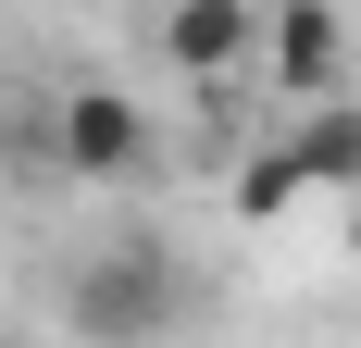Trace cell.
Segmentation results:
<instances>
[{
  "instance_id": "6da1fadb",
  "label": "cell",
  "mask_w": 361,
  "mask_h": 348,
  "mask_svg": "<svg viewBox=\"0 0 361 348\" xmlns=\"http://www.w3.org/2000/svg\"><path fill=\"white\" fill-rule=\"evenodd\" d=\"M299 199H361V100H312V112H287L274 149H250L237 224H287Z\"/></svg>"
},
{
  "instance_id": "7a4b0ae2",
  "label": "cell",
  "mask_w": 361,
  "mask_h": 348,
  "mask_svg": "<svg viewBox=\"0 0 361 348\" xmlns=\"http://www.w3.org/2000/svg\"><path fill=\"white\" fill-rule=\"evenodd\" d=\"M37 162L75 174V187H137V174L162 162V125H149L137 87H112V75H63V100H50V125H37Z\"/></svg>"
},
{
  "instance_id": "3957f363",
  "label": "cell",
  "mask_w": 361,
  "mask_h": 348,
  "mask_svg": "<svg viewBox=\"0 0 361 348\" xmlns=\"http://www.w3.org/2000/svg\"><path fill=\"white\" fill-rule=\"evenodd\" d=\"M63 323H75V348H162L187 323V274L162 249H100L63 274Z\"/></svg>"
},
{
  "instance_id": "277c9868",
  "label": "cell",
  "mask_w": 361,
  "mask_h": 348,
  "mask_svg": "<svg viewBox=\"0 0 361 348\" xmlns=\"http://www.w3.org/2000/svg\"><path fill=\"white\" fill-rule=\"evenodd\" d=\"M250 75H262L287 112L349 100V13H336V0H262V50H250Z\"/></svg>"
},
{
  "instance_id": "5b68a950",
  "label": "cell",
  "mask_w": 361,
  "mask_h": 348,
  "mask_svg": "<svg viewBox=\"0 0 361 348\" xmlns=\"http://www.w3.org/2000/svg\"><path fill=\"white\" fill-rule=\"evenodd\" d=\"M250 50H262V0H162V63L175 75H250Z\"/></svg>"
},
{
  "instance_id": "8992f818",
  "label": "cell",
  "mask_w": 361,
  "mask_h": 348,
  "mask_svg": "<svg viewBox=\"0 0 361 348\" xmlns=\"http://www.w3.org/2000/svg\"><path fill=\"white\" fill-rule=\"evenodd\" d=\"M13 162H37V112L0 87V174H13Z\"/></svg>"
},
{
  "instance_id": "52a82bcc",
  "label": "cell",
  "mask_w": 361,
  "mask_h": 348,
  "mask_svg": "<svg viewBox=\"0 0 361 348\" xmlns=\"http://www.w3.org/2000/svg\"><path fill=\"white\" fill-rule=\"evenodd\" d=\"M0 348H37V336H0Z\"/></svg>"
}]
</instances>
